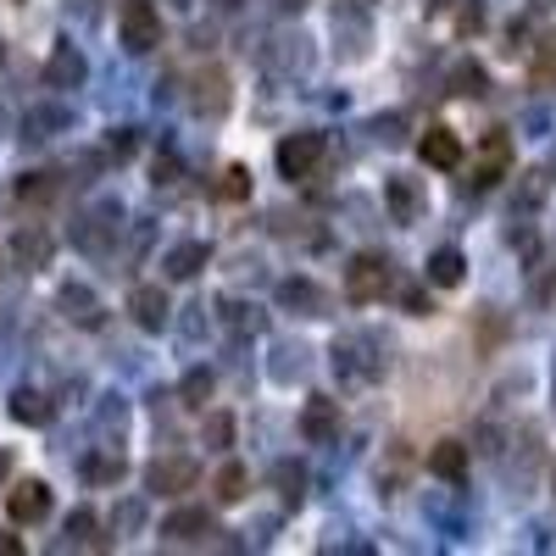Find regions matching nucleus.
<instances>
[{"label": "nucleus", "instance_id": "nucleus-1", "mask_svg": "<svg viewBox=\"0 0 556 556\" xmlns=\"http://www.w3.org/2000/svg\"><path fill=\"white\" fill-rule=\"evenodd\" d=\"M117 34H123V51L146 56L162 39V17H156L151 0H117Z\"/></svg>", "mask_w": 556, "mask_h": 556}, {"label": "nucleus", "instance_id": "nucleus-2", "mask_svg": "<svg viewBox=\"0 0 556 556\" xmlns=\"http://www.w3.org/2000/svg\"><path fill=\"white\" fill-rule=\"evenodd\" d=\"M323 151H329V139H323L317 128H301L290 139H278V173H285V178H306L323 162Z\"/></svg>", "mask_w": 556, "mask_h": 556}, {"label": "nucleus", "instance_id": "nucleus-3", "mask_svg": "<svg viewBox=\"0 0 556 556\" xmlns=\"http://www.w3.org/2000/svg\"><path fill=\"white\" fill-rule=\"evenodd\" d=\"M384 290H390V262H384V256H356V262L345 267V295H351L356 306L384 301Z\"/></svg>", "mask_w": 556, "mask_h": 556}, {"label": "nucleus", "instance_id": "nucleus-4", "mask_svg": "<svg viewBox=\"0 0 556 556\" xmlns=\"http://www.w3.org/2000/svg\"><path fill=\"white\" fill-rule=\"evenodd\" d=\"M195 479H201V468H195V462H184V456H162V462H151V468H146V484L156 495H184Z\"/></svg>", "mask_w": 556, "mask_h": 556}, {"label": "nucleus", "instance_id": "nucleus-5", "mask_svg": "<svg viewBox=\"0 0 556 556\" xmlns=\"http://www.w3.org/2000/svg\"><path fill=\"white\" fill-rule=\"evenodd\" d=\"M7 513H12V523H39L45 513H51V490H45L39 479L12 484V490H7Z\"/></svg>", "mask_w": 556, "mask_h": 556}, {"label": "nucleus", "instance_id": "nucleus-6", "mask_svg": "<svg viewBox=\"0 0 556 556\" xmlns=\"http://www.w3.org/2000/svg\"><path fill=\"white\" fill-rule=\"evenodd\" d=\"M301 434H306L312 445H329V440L340 434V401L312 395V401H306V412H301Z\"/></svg>", "mask_w": 556, "mask_h": 556}, {"label": "nucleus", "instance_id": "nucleus-7", "mask_svg": "<svg viewBox=\"0 0 556 556\" xmlns=\"http://www.w3.org/2000/svg\"><path fill=\"white\" fill-rule=\"evenodd\" d=\"M128 312H134V323H139L146 334H162L167 317H173V306H167V295H162L156 285H139V290L128 295Z\"/></svg>", "mask_w": 556, "mask_h": 556}, {"label": "nucleus", "instance_id": "nucleus-8", "mask_svg": "<svg viewBox=\"0 0 556 556\" xmlns=\"http://www.w3.org/2000/svg\"><path fill=\"white\" fill-rule=\"evenodd\" d=\"M417 156H424L429 167H440V173L462 167V139H456V128H429L424 139H417Z\"/></svg>", "mask_w": 556, "mask_h": 556}, {"label": "nucleus", "instance_id": "nucleus-9", "mask_svg": "<svg viewBox=\"0 0 556 556\" xmlns=\"http://www.w3.org/2000/svg\"><path fill=\"white\" fill-rule=\"evenodd\" d=\"M51 251H56V240L51 235H45V228L39 223H23L17 228V235H12V256H17V267H45V262H51Z\"/></svg>", "mask_w": 556, "mask_h": 556}, {"label": "nucleus", "instance_id": "nucleus-10", "mask_svg": "<svg viewBox=\"0 0 556 556\" xmlns=\"http://www.w3.org/2000/svg\"><path fill=\"white\" fill-rule=\"evenodd\" d=\"M84 78H89V62L73 51V45H56L51 62H45V84H51V89H78Z\"/></svg>", "mask_w": 556, "mask_h": 556}, {"label": "nucleus", "instance_id": "nucleus-11", "mask_svg": "<svg viewBox=\"0 0 556 556\" xmlns=\"http://www.w3.org/2000/svg\"><path fill=\"white\" fill-rule=\"evenodd\" d=\"M384 206L395 212V223H417V217L429 212L424 190H417V178H390V184H384Z\"/></svg>", "mask_w": 556, "mask_h": 556}, {"label": "nucleus", "instance_id": "nucleus-12", "mask_svg": "<svg viewBox=\"0 0 556 556\" xmlns=\"http://www.w3.org/2000/svg\"><path fill=\"white\" fill-rule=\"evenodd\" d=\"M56 306L78 323V329H101V301H96V290H84V285H62Z\"/></svg>", "mask_w": 556, "mask_h": 556}, {"label": "nucleus", "instance_id": "nucleus-13", "mask_svg": "<svg viewBox=\"0 0 556 556\" xmlns=\"http://www.w3.org/2000/svg\"><path fill=\"white\" fill-rule=\"evenodd\" d=\"M429 473L456 484L462 473H468V445H462V440H440V445H429Z\"/></svg>", "mask_w": 556, "mask_h": 556}, {"label": "nucleus", "instance_id": "nucleus-14", "mask_svg": "<svg viewBox=\"0 0 556 556\" xmlns=\"http://www.w3.org/2000/svg\"><path fill=\"white\" fill-rule=\"evenodd\" d=\"M195 112H212V117L228 112V78H223L217 67H206V73L195 78Z\"/></svg>", "mask_w": 556, "mask_h": 556}, {"label": "nucleus", "instance_id": "nucleus-15", "mask_svg": "<svg viewBox=\"0 0 556 556\" xmlns=\"http://www.w3.org/2000/svg\"><path fill=\"white\" fill-rule=\"evenodd\" d=\"M162 267H167V278H195V273L206 267V245H201V240H184V245L167 251Z\"/></svg>", "mask_w": 556, "mask_h": 556}, {"label": "nucleus", "instance_id": "nucleus-16", "mask_svg": "<svg viewBox=\"0 0 556 556\" xmlns=\"http://www.w3.org/2000/svg\"><path fill=\"white\" fill-rule=\"evenodd\" d=\"M62 195V178L56 173H23L17 178V201H28V206H45V201H56Z\"/></svg>", "mask_w": 556, "mask_h": 556}, {"label": "nucleus", "instance_id": "nucleus-17", "mask_svg": "<svg viewBox=\"0 0 556 556\" xmlns=\"http://www.w3.org/2000/svg\"><path fill=\"white\" fill-rule=\"evenodd\" d=\"M245 484H251V473L240 468V462H223L217 479H212V495H217L223 506H235V501H245Z\"/></svg>", "mask_w": 556, "mask_h": 556}, {"label": "nucleus", "instance_id": "nucleus-18", "mask_svg": "<svg viewBox=\"0 0 556 556\" xmlns=\"http://www.w3.org/2000/svg\"><path fill=\"white\" fill-rule=\"evenodd\" d=\"M162 534H167V540H195V534H212V518L201 513V506H184V513H173V518L162 523Z\"/></svg>", "mask_w": 556, "mask_h": 556}, {"label": "nucleus", "instance_id": "nucleus-19", "mask_svg": "<svg viewBox=\"0 0 556 556\" xmlns=\"http://www.w3.org/2000/svg\"><path fill=\"white\" fill-rule=\"evenodd\" d=\"M462 267H468V262H462V251H434L429 256V285H440V290H456L462 285Z\"/></svg>", "mask_w": 556, "mask_h": 556}, {"label": "nucleus", "instance_id": "nucleus-20", "mask_svg": "<svg viewBox=\"0 0 556 556\" xmlns=\"http://www.w3.org/2000/svg\"><path fill=\"white\" fill-rule=\"evenodd\" d=\"M501 167H506V134L495 128V134L484 139V162H479L473 184H479V190H484V184H495V178H501Z\"/></svg>", "mask_w": 556, "mask_h": 556}, {"label": "nucleus", "instance_id": "nucleus-21", "mask_svg": "<svg viewBox=\"0 0 556 556\" xmlns=\"http://www.w3.org/2000/svg\"><path fill=\"white\" fill-rule=\"evenodd\" d=\"M12 417L17 424H51V401H45L39 390H17L12 395Z\"/></svg>", "mask_w": 556, "mask_h": 556}, {"label": "nucleus", "instance_id": "nucleus-22", "mask_svg": "<svg viewBox=\"0 0 556 556\" xmlns=\"http://www.w3.org/2000/svg\"><path fill=\"white\" fill-rule=\"evenodd\" d=\"M56 128H67V112H56V106H39V112H28L23 139H51Z\"/></svg>", "mask_w": 556, "mask_h": 556}, {"label": "nucleus", "instance_id": "nucleus-23", "mask_svg": "<svg viewBox=\"0 0 556 556\" xmlns=\"http://www.w3.org/2000/svg\"><path fill=\"white\" fill-rule=\"evenodd\" d=\"M212 195L217 201H245L251 195V173L245 167H223V178L212 184Z\"/></svg>", "mask_w": 556, "mask_h": 556}, {"label": "nucleus", "instance_id": "nucleus-24", "mask_svg": "<svg viewBox=\"0 0 556 556\" xmlns=\"http://www.w3.org/2000/svg\"><path fill=\"white\" fill-rule=\"evenodd\" d=\"M123 473H128V468H123V456H112V451H106V456H89V462H84V479H89V484H117Z\"/></svg>", "mask_w": 556, "mask_h": 556}, {"label": "nucleus", "instance_id": "nucleus-25", "mask_svg": "<svg viewBox=\"0 0 556 556\" xmlns=\"http://www.w3.org/2000/svg\"><path fill=\"white\" fill-rule=\"evenodd\" d=\"M285 306H306V312L317 317V312L329 306V301H323V290H312L306 278H290V285H285Z\"/></svg>", "mask_w": 556, "mask_h": 556}, {"label": "nucleus", "instance_id": "nucleus-26", "mask_svg": "<svg viewBox=\"0 0 556 556\" xmlns=\"http://www.w3.org/2000/svg\"><path fill=\"white\" fill-rule=\"evenodd\" d=\"M273 479H278V495H285L290 506L306 495V473H301V468H290V462H278V468H273Z\"/></svg>", "mask_w": 556, "mask_h": 556}, {"label": "nucleus", "instance_id": "nucleus-27", "mask_svg": "<svg viewBox=\"0 0 556 556\" xmlns=\"http://www.w3.org/2000/svg\"><path fill=\"white\" fill-rule=\"evenodd\" d=\"M228 440H235V417L212 412V417H206V445H212V451H228Z\"/></svg>", "mask_w": 556, "mask_h": 556}, {"label": "nucleus", "instance_id": "nucleus-28", "mask_svg": "<svg viewBox=\"0 0 556 556\" xmlns=\"http://www.w3.org/2000/svg\"><path fill=\"white\" fill-rule=\"evenodd\" d=\"M67 540L73 545H96V513H84V506H78V513L67 518Z\"/></svg>", "mask_w": 556, "mask_h": 556}, {"label": "nucleus", "instance_id": "nucleus-29", "mask_svg": "<svg viewBox=\"0 0 556 556\" xmlns=\"http://www.w3.org/2000/svg\"><path fill=\"white\" fill-rule=\"evenodd\" d=\"M534 78H540V84H551V78H556V34H551V39H540V51H534Z\"/></svg>", "mask_w": 556, "mask_h": 556}, {"label": "nucleus", "instance_id": "nucleus-30", "mask_svg": "<svg viewBox=\"0 0 556 556\" xmlns=\"http://www.w3.org/2000/svg\"><path fill=\"white\" fill-rule=\"evenodd\" d=\"M206 395H212V374H201V367H195V374L184 379V406H206Z\"/></svg>", "mask_w": 556, "mask_h": 556}, {"label": "nucleus", "instance_id": "nucleus-31", "mask_svg": "<svg viewBox=\"0 0 556 556\" xmlns=\"http://www.w3.org/2000/svg\"><path fill=\"white\" fill-rule=\"evenodd\" d=\"M484 67H456V96H484Z\"/></svg>", "mask_w": 556, "mask_h": 556}, {"label": "nucleus", "instance_id": "nucleus-32", "mask_svg": "<svg viewBox=\"0 0 556 556\" xmlns=\"http://www.w3.org/2000/svg\"><path fill=\"white\" fill-rule=\"evenodd\" d=\"M112 156H117V162L134 156V128H117V134H112Z\"/></svg>", "mask_w": 556, "mask_h": 556}, {"label": "nucleus", "instance_id": "nucleus-33", "mask_svg": "<svg viewBox=\"0 0 556 556\" xmlns=\"http://www.w3.org/2000/svg\"><path fill=\"white\" fill-rule=\"evenodd\" d=\"M406 312H412V317H424V312H429V301H424V290H406Z\"/></svg>", "mask_w": 556, "mask_h": 556}, {"label": "nucleus", "instance_id": "nucleus-34", "mask_svg": "<svg viewBox=\"0 0 556 556\" xmlns=\"http://www.w3.org/2000/svg\"><path fill=\"white\" fill-rule=\"evenodd\" d=\"M17 551H23V540L12 529H0V556H17Z\"/></svg>", "mask_w": 556, "mask_h": 556}, {"label": "nucleus", "instance_id": "nucleus-35", "mask_svg": "<svg viewBox=\"0 0 556 556\" xmlns=\"http://www.w3.org/2000/svg\"><path fill=\"white\" fill-rule=\"evenodd\" d=\"M173 173H178V162H173V156H162V162H156V184H173Z\"/></svg>", "mask_w": 556, "mask_h": 556}, {"label": "nucleus", "instance_id": "nucleus-36", "mask_svg": "<svg viewBox=\"0 0 556 556\" xmlns=\"http://www.w3.org/2000/svg\"><path fill=\"white\" fill-rule=\"evenodd\" d=\"M7 479H12V451L0 445V484H7Z\"/></svg>", "mask_w": 556, "mask_h": 556}, {"label": "nucleus", "instance_id": "nucleus-37", "mask_svg": "<svg viewBox=\"0 0 556 556\" xmlns=\"http://www.w3.org/2000/svg\"><path fill=\"white\" fill-rule=\"evenodd\" d=\"M0 62H7V45H0Z\"/></svg>", "mask_w": 556, "mask_h": 556}]
</instances>
